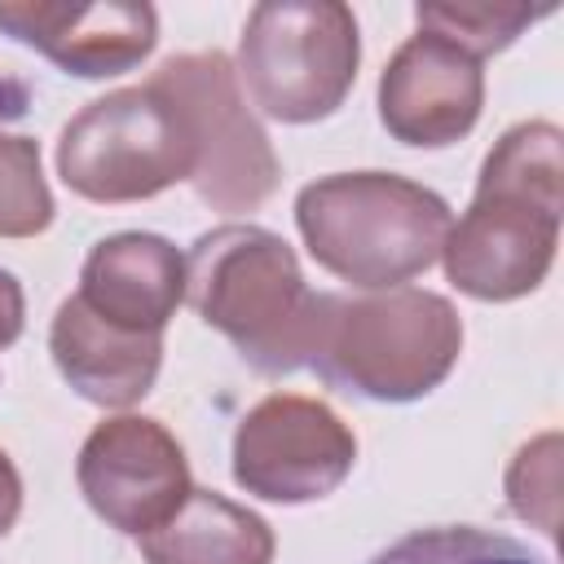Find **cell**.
Segmentation results:
<instances>
[{"label": "cell", "mask_w": 564, "mask_h": 564, "mask_svg": "<svg viewBox=\"0 0 564 564\" xmlns=\"http://www.w3.org/2000/svg\"><path fill=\"white\" fill-rule=\"evenodd\" d=\"M564 216V132L524 119L485 154L471 207L441 247L449 282L471 300H520L555 264Z\"/></svg>", "instance_id": "6da1fadb"}, {"label": "cell", "mask_w": 564, "mask_h": 564, "mask_svg": "<svg viewBox=\"0 0 564 564\" xmlns=\"http://www.w3.org/2000/svg\"><path fill=\"white\" fill-rule=\"evenodd\" d=\"M185 300L260 375L313 361L326 295H313L295 251L264 225H216L185 256Z\"/></svg>", "instance_id": "7a4b0ae2"}, {"label": "cell", "mask_w": 564, "mask_h": 564, "mask_svg": "<svg viewBox=\"0 0 564 564\" xmlns=\"http://www.w3.org/2000/svg\"><path fill=\"white\" fill-rule=\"evenodd\" d=\"M295 225L326 273L392 291L441 260L454 216L441 194L397 172H335L300 189Z\"/></svg>", "instance_id": "3957f363"}, {"label": "cell", "mask_w": 564, "mask_h": 564, "mask_svg": "<svg viewBox=\"0 0 564 564\" xmlns=\"http://www.w3.org/2000/svg\"><path fill=\"white\" fill-rule=\"evenodd\" d=\"M463 352V322L436 291L392 286L370 295H326L313 370L352 397L405 405L427 397Z\"/></svg>", "instance_id": "277c9868"}, {"label": "cell", "mask_w": 564, "mask_h": 564, "mask_svg": "<svg viewBox=\"0 0 564 564\" xmlns=\"http://www.w3.org/2000/svg\"><path fill=\"white\" fill-rule=\"evenodd\" d=\"M198 167L185 106L154 79L88 101L57 137V176L88 203H141Z\"/></svg>", "instance_id": "5b68a950"}, {"label": "cell", "mask_w": 564, "mask_h": 564, "mask_svg": "<svg viewBox=\"0 0 564 564\" xmlns=\"http://www.w3.org/2000/svg\"><path fill=\"white\" fill-rule=\"evenodd\" d=\"M361 35L339 0H264L247 13L238 40V84L282 123L335 115L357 79Z\"/></svg>", "instance_id": "8992f818"}, {"label": "cell", "mask_w": 564, "mask_h": 564, "mask_svg": "<svg viewBox=\"0 0 564 564\" xmlns=\"http://www.w3.org/2000/svg\"><path fill=\"white\" fill-rule=\"evenodd\" d=\"M150 79L167 88L189 115L198 141V167L189 176L194 194L216 212H256L278 189L282 167L264 128L247 110L234 62L216 48L181 53L167 57Z\"/></svg>", "instance_id": "52a82bcc"}, {"label": "cell", "mask_w": 564, "mask_h": 564, "mask_svg": "<svg viewBox=\"0 0 564 564\" xmlns=\"http://www.w3.org/2000/svg\"><path fill=\"white\" fill-rule=\"evenodd\" d=\"M352 463L357 436L313 397L273 392L234 432V480L264 502H317L348 480Z\"/></svg>", "instance_id": "ba28073f"}, {"label": "cell", "mask_w": 564, "mask_h": 564, "mask_svg": "<svg viewBox=\"0 0 564 564\" xmlns=\"http://www.w3.org/2000/svg\"><path fill=\"white\" fill-rule=\"evenodd\" d=\"M84 502L119 533L141 538L189 498V463L159 419L119 414L88 432L75 458Z\"/></svg>", "instance_id": "9c48e42d"}, {"label": "cell", "mask_w": 564, "mask_h": 564, "mask_svg": "<svg viewBox=\"0 0 564 564\" xmlns=\"http://www.w3.org/2000/svg\"><path fill=\"white\" fill-rule=\"evenodd\" d=\"M480 106V62L427 31L410 35L379 75V119L401 145H454L476 128Z\"/></svg>", "instance_id": "30bf717a"}, {"label": "cell", "mask_w": 564, "mask_h": 564, "mask_svg": "<svg viewBox=\"0 0 564 564\" xmlns=\"http://www.w3.org/2000/svg\"><path fill=\"white\" fill-rule=\"evenodd\" d=\"M0 31L44 53L66 75L110 79L150 57L159 40V13L137 0H106V4L4 0Z\"/></svg>", "instance_id": "8fae6325"}, {"label": "cell", "mask_w": 564, "mask_h": 564, "mask_svg": "<svg viewBox=\"0 0 564 564\" xmlns=\"http://www.w3.org/2000/svg\"><path fill=\"white\" fill-rule=\"evenodd\" d=\"M75 295L110 326L163 335L185 300V256L159 234H110L88 251Z\"/></svg>", "instance_id": "7c38bea8"}, {"label": "cell", "mask_w": 564, "mask_h": 564, "mask_svg": "<svg viewBox=\"0 0 564 564\" xmlns=\"http://www.w3.org/2000/svg\"><path fill=\"white\" fill-rule=\"evenodd\" d=\"M48 352L57 375L84 401L101 410H123L154 388L163 366V335L110 326L79 295H70L53 313Z\"/></svg>", "instance_id": "4fadbf2b"}, {"label": "cell", "mask_w": 564, "mask_h": 564, "mask_svg": "<svg viewBox=\"0 0 564 564\" xmlns=\"http://www.w3.org/2000/svg\"><path fill=\"white\" fill-rule=\"evenodd\" d=\"M137 542L145 564H273V529L216 489H189L176 516Z\"/></svg>", "instance_id": "5bb4252c"}, {"label": "cell", "mask_w": 564, "mask_h": 564, "mask_svg": "<svg viewBox=\"0 0 564 564\" xmlns=\"http://www.w3.org/2000/svg\"><path fill=\"white\" fill-rule=\"evenodd\" d=\"M370 564H542V560L507 533L476 524H436L397 538Z\"/></svg>", "instance_id": "9a60e30c"}, {"label": "cell", "mask_w": 564, "mask_h": 564, "mask_svg": "<svg viewBox=\"0 0 564 564\" xmlns=\"http://www.w3.org/2000/svg\"><path fill=\"white\" fill-rule=\"evenodd\" d=\"M542 13L546 9H529V4H419L414 22L419 31L441 35L480 62L516 44Z\"/></svg>", "instance_id": "2e32d148"}, {"label": "cell", "mask_w": 564, "mask_h": 564, "mask_svg": "<svg viewBox=\"0 0 564 564\" xmlns=\"http://www.w3.org/2000/svg\"><path fill=\"white\" fill-rule=\"evenodd\" d=\"M53 225V194L40 172V145L0 128V238H35Z\"/></svg>", "instance_id": "e0dca14e"}, {"label": "cell", "mask_w": 564, "mask_h": 564, "mask_svg": "<svg viewBox=\"0 0 564 564\" xmlns=\"http://www.w3.org/2000/svg\"><path fill=\"white\" fill-rule=\"evenodd\" d=\"M560 432H542L516 449L507 467V502L520 520L538 524L542 533H560Z\"/></svg>", "instance_id": "ac0fdd59"}, {"label": "cell", "mask_w": 564, "mask_h": 564, "mask_svg": "<svg viewBox=\"0 0 564 564\" xmlns=\"http://www.w3.org/2000/svg\"><path fill=\"white\" fill-rule=\"evenodd\" d=\"M22 317H26V300L22 286L9 269H0V348H9L22 335Z\"/></svg>", "instance_id": "d6986e66"}, {"label": "cell", "mask_w": 564, "mask_h": 564, "mask_svg": "<svg viewBox=\"0 0 564 564\" xmlns=\"http://www.w3.org/2000/svg\"><path fill=\"white\" fill-rule=\"evenodd\" d=\"M18 511H22V476H18L13 458L0 449V538L13 529Z\"/></svg>", "instance_id": "ffe728a7"}]
</instances>
